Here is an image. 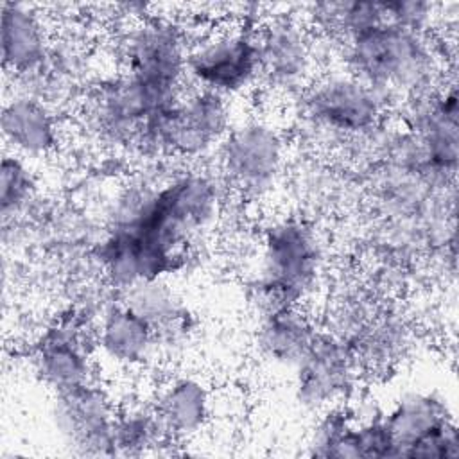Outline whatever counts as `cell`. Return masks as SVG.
<instances>
[{
  "mask_svg": "<svg viewBox=\"0 0 459 459\" xmlns=\"http://www.w3.org/2000/svg\"><path fill=\"white\" fill-rule=\"evenodd\" d=\"M228 190L212 169L186 165L124 185L111 201L93 262L108 289L170 278L222 215Z\"/></svg>",
  "mask_w": 459,
  "mask_h": 459,
  "instance_id": "1",
  "label": "cell"
},
{
  "mask_svg": "<svg viewBox=\"0 0 459 459\" xmlns=\"http://www.w3.org/2000/svg\"><path fill=\"white\" fill-rule=\"evenodd\" d=\"M446 48L436 30L377 25L335 50V65L353 74L394 108L446 77Z\"/></svg>",
  "mask_w": 459,
  "mask_h": 459,
  "instance_id": "2",
  "label": "cell"
},
{
  "mask_svg": "<svg viewBox=\"0 0 459 459\" xmlns=\"http://www.w3.org/2000/svg\"><path fill=\"white\" fill-rule=\"evenodd\" d=\"M326 242L317 226L301 213L269 219L258 235L256 269L249 281L260 312L307 307L326 271Z\"/></svg>",
  "mask_w": 459,
  "mask_h": 459,
  "instance_id": "3",
  "label": "cell"
},
{
  "mask_svg": "<svg viewBox=\"0 0 459 459\" xmlns=\"http://www.w3.org/2000/svg\"><path fill=\"white\" fill-rule=\"evenodd\" d=\"M298 127L317 149L353 145L389 124L394 106L375 88L332 65L294 99Z\"/></svg>",
  "mask_w": 459,
  "mask_h": 459,
  "instance_id": "4",
  "label": "cell"
},
{
  "mask_svg": "<svg viewBox=\"0 0 459 459\" xmlns=\"http://www.w3.org/2000/svg\"><path fill=\"white\" fill-rule=\"evenodd\" d=\"M235 120L233 100L186 86L149 120L138 156L197 165L213 158Z\"/></svg>",
  "mask_w": 459,
  "mask_h": 459,
  "instance_id": "5",
  "label": "cell"
},
{
  "mask_svg": "<svg viewBox=\"0 0 459 459\" xmlns=\"http://www.w3.org/2000/svg\"><path fill=\"white\" fill-rule=\"evenodd\" d=\"M192 36L181 20L167 14L147 11L126 18L111 39V68L172 102L188 86L186 57Z\"/></svg>",
  "mask_w": 459,
  "mask_h": 459,
  "instance_id": "6",
  "label": "cell"
},
{
  "mask_svg": "<svg viewBox=\"0 0 459 459\" xmlns=\"http://www.w3.org/2000/svg\"><path fill=\"white\" fill-rule=\"evenodd\" d=\"M289 136L262 113L237 117L213 154V172L230 195L246 203L267 201L289 170Z\"/></svg>",
  "mask_w": 459,
  "mask_h": 459,
  "instance_id": "7",
  "label": "cell"
},
{
  "mask_svg": "<svg viewBox=\"0 0 459 459\" xmlns=\"http://www.w3.org/2000/svg\"><path fill=\"white\" fill-rule=\"evenodd\" d=\"M167 100L124 72L109 70L90 84L79 104V129L111 154H138L149 120Z\"/></svg>",
  "mask_w": 459,
  "mask_h": 459,
  "instance_id": "8",
  "label": "cell"
},
{
  "mask_svg": "<svg viewBox=\"0 0 459 459\" xmlns=\"http://www.w3.org/2000/svg\"><path fill=\"white\" fill-rule=\"evenodd\" d=\"M186 82L233 102L260 88L256 25L235 18L194 34L186 57Z\"/></svg>",
  "mask_w": 459,
  "mask_h": 459,
  "instance_id": "9",
  "label": "cell"
},
{
  "mask_svg": "<svg viewBox=\"0 0 459 459\" xmlns=\"http://www.w3.org/2000/svg\"><path fill=\"white\" fill-rule=\"evenodd\" d=\"M256 43L260 86L280 99L294 100L323 70V57H335L298 13L265 14L256 25Z\"/></svg>",
  "mask_w": 459,
  "mask_h": 459,
  "instance_id": "10",
  "label": "cell"
},
{
  "mask_svg": "<svg viewBox=\"0 0 459 459\" xmlns=\"http://www.w3.org/2000/svg\"><path fill=\"white\" fill-rule=\"evenodd\" d=\"M396 457L454 459L459 455L455 412L437 389L411 387L384 407Z\"/></svg>",
  "mask_w": 459,
  "mask_h": 459,
  "instance_id": "11",
  "label": "cell"
},
{
  "mask_svg": "<svg viewBox=\"0 0 459 459\" xmlns=\"http://www.w3.org/2000/svg\"><path fill=\"white\" fill-rule=\"evenodd\" d=\"M95 317L82 308L56 316L38 335L30 366L38 380L52 393H65L97 380L100 368L93 335Z\"/></svg>",
  "mask_w": 459,
  "mask_h": 459,
  "instance_id": "12",
  "label": "cell"
},
{
  "mask_svg": "<svg viewBox=\"0 0 459 459\" xmlns=\"http://www.w3.org/2000/svg\"><path fill=\"white\" fill-rule=\"evenodd\" d=\"M398 126L414 140L429 176L450 186L457 170L459 109L455 81L445 77L432 90L396 106Z\"/></svg>",
  "mask_w": 459,
  "mask_h": 459,
  "instance_id": "13",
  "label": "cell"
},
{
  "mask_svg": "<svg viewBox=\"0 0 459 459\" xmlns=\"http://www.w3.org/2000/svg\"><path fill=\"white\" fill-rule=\"evenodd\" d=\"M364 382L351 346L321 328L292 371V394L301 409L317 414L350 403Z\"/></svg>",
  "mask_w": 459,
  "mask_h": 459,
  "instance_id": "14",
  "label": "cell"
},
{
  "mask_svg": "<svg viewBox=\"0 0 459 459\" xmlns=\"http://www.w3.org/2000/svg\"><path fill=\"white\" fill-rule=\"evenodd\" d=\"M118 400L97 380L57 393L50 405L52 430L68 454L79 457L115 455Z\"/></svg>",
  "mask_w": 459,
  "mask_h": 459,
  "instance_id": "15",
  "label": "cell"
},
{
  "mask_svg": "<svg viewBox=\"0 0 459 459\" xmlns=\"http://www.w3.org/2000/svg\"><path fill=\"white\" fill-rule=\"evenodd\" d=\"M93 335L100 368L117 373H138L160 359L154 330L118 301L117 292L97 314Z\"/></svg>",
  "mask_w": 459,
  "mask_h": 459,
  "instance_id": "16",
  "label": "cell"
},
{
  "mask_svg": "<svg viewBox=\"0 0 459 459\" xmlns=\"http://www.w3.org/2000/svg\"><path fill=\"white\" fill-rule=\"evenodd\" d=\"M416 344L418 332L411 317L382 299L350 341L366 382L396 375L411 360Z\"/></svg>",
  "mask_w": 459,
  "mask_h": 459,
  "instance_id": "17",
  "label": "cell"
},
{
  "mask_svg": "<svg viewBox=\"0 0 459 459\" xmlns=\"http://www.w3.org/2000/svg\"><path fill=\"white\" fill-rule=\"evenodd\" d=\"M117 298L151 325L160 357L172 359L186 350L195 332V321L169 278L140 281L117 292Z\"/></svg>",
  "mask_w": 459,
  "mask_h": 459,
  "instance_id": "18",
  "label": "cell"
},
{
  "mask_svg": "<svg viewBox=\"0 0 459 459\" xmlns=\"http://www.w3.org/2000/svg\"><path fill=\"white\" fill-rule=\"evenodd\" d=\"M149 400L172 445L192 441L206 430L215 407L210 384L201 375L188 371L163 377Z\"/></svg>",
  "mask_w": 459,
  "mask_h": 459,
  "instance_id": "19",
  "label": "cell"
},
{
  "mask_svg": "<svg viewBox=\"0 0 459 459\" xmlns=\"http://www.w3.org/2000/svg\"><path fill=\"white\" fill-rule=\"evenodd\" d=\"M4 151L27 161L52 156L61 143V120L50 104L13 90L0 115Z\"/></svg>",
  "mask_w": 459,
  "mask_h": 459,
  "instance_id": "20",
  "label": "cell"
},
{
  "mask_svg": "<svg viewBox=\"0 0 459 459\" xmlns=\"http://www.w3.org/2000/svg\"><path fill=\"white\" fill-rule=\"evenodd\" d=\"M321 326L307 307H285L260 312L253 346L258 359L273 369L294 371Z\"/></svg>",
  "mask_w": 459,
  "mask_h": 459,
  "instance_id": "21",
  "label": "cell"
},
{
  "mask_svg": "<svg viewBox=\"0 0 459 459\" xmlns=\"http://www.w3.org/2000/svg\"><path fill=\"white\" fill-rule=\"evenodd\" d=\"M54 38L45 14L22 2L0 5V54L5 75L13 79L32 72L45 59Z\"/></svg>",
  "mask_w": 459,
  "mask_h": 459,
  "instance_id": "22",
  "label": "cell"
},
{
  "mask_svg": "<svg viewBox=\"0 0 459 459\" xmlns=\"http://www.w3.org/2000/svg\"><path fill=\"white\" fill-rule=\"evenodd\" d=\"M172 445L165 436L151 400L127 398L118 403L115 421V455H143Z\"/></svg>",
  "mask_w": 459,
  "mask_h": 459,
  "instance_id": "23",
  "label": "cell"
},
{
  "mask_svg": "<svg viewBox=\"0 0 459 459\" xmlns=\"http://www.w3.org/2000/svg\"><path fill=\"white\" fill-rule=\"evenodd\" d=\"M38 176L32 169V163L4 152L0 165V212L2 221L7 226L22 215H25L30 204L38 197Z\"/></svg>",
  "mask_w": 459,
  "mask_h": 459,
  "instance_id": "24",
  "label": "cell"
}]
</instances>
